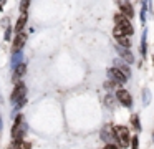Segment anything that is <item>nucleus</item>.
I'll list each match as a JSON object with an SVG mask.
<instances>
[{
  "mask_svg": "<svg viewBox=\"0 0 154 149\" xmlns=\"http://www.w3.org/2000/svg\"><path fill=\"white\" fill-rule=\"evenodd\" d=\"M114 20H116V23H118L116 28H114V36L121 38V36H126V35H131V33H133V25L129 23V20H128L126 17L116 15Z\"/></svg>",
  "mask_w": 154,
  "mask_h": 149,
  "instance_id": "1",
  "label": "nucleus"
},
{
  "mask_svg": "<svg viewBox=\"0 0 154 149\" xmlns=\"http://www.w3.org/2000/svg\"><path fill=\"white\" fill-rule=\"evenodd\" d=\"M114 136H116L119 146H123V147H128V146H129L131 136H129L128 128H124V126H116V128H114Z\"/></svg>",
  "mask_w": 154,
  "mask_h": 149,
  "instance_id": "2",
  "label": "nucleus"
},
{
  "mask_svg": "<svg viewBox=\"0 0 154 149\" xmlns=\"http://www.w3.org/2000/svg\"><path fill=\"white\" fill-rule=\"evenodd\" d=\"M25 93H27V89H25L23 83H17L14 93H12V101L17 104V108H22L25 104Z\"/></svg>",
  "mask_w": 154,
  "mask_h": 149,
  "instance_id": "3",
  "label": "nucleus"
},
{
  "mask_svg": "<svg viewBox=\"0 0 154 149\" xmlns=\"http://www.w3.org/2000/svg\"><path fill=\"white\" fill-rule=\"evenodd\" d=\"M23 132H25L23 118H22V116H17L15 124H14V128H12V138H14V141L15 142H20L22 138H23Z\"/></svg>",
  "mask_w": 154,
  "mask_h": 149,
  "instance_id": "4",
  "label": "nucleus"
},
{
  "mask_svg": "<svg viewBox=\"0 0 154 149\" xmlns=\"http://www.w3.org/2000/svg\"><path fill=\"white\" fill-rule=\"evenodd\" d=\"M108 76H109L113 81H116V83H124L126 81V78L128 76L124 75L121 70H118V68H111V70H108Z\"/></svg>",
  "mask_w": 154,
  "mask_h": 149,
  "instance_id": "5",
  "label": "nucleus"
},
{
  "mask_svg": "<svg viewBox=\"0 0 154 149\" xmlns=\"http://www.w3.org/2000/svg\"><path fill=\"white\" fill-rule=\"evenodd\" d=\"M116 98H118V101H119V103H123L124 106H128V108H129V106L133 104V99H131V95L126 91V89H118Z\"/></svg>",
  "mask_w": 154,
  "mask_h": 149,
  "instance_id": "6",
  "label": "nucleus"
},
{
  "mask_svg": "<svg viewBox=\"0 0 154 149\" xmlns=\"http://www.w3.org/2000/svg\"><path fill=\"white\" fill-rule=\"evenodd\" d=\"M101 138H103L104 141H108V142H109L113 138H116V136H114V129L111 128V126H104V128H103V131H101Z\"/></svg>",
  "mask_w": 154,
  "mask_h": 149,
  "instance_id": "7",
  "label": "nucleus"
},
{
  "mask_svg": "<svg viewBox=\"0 0 154 149\" xmlns=\"http://www.w3.org/2000/svg\"><path fill=\"white\" fill-rule=\"evenodd\" d=\"M23 43H25V35H23V33H18L17 38H15V42H14V53L20 51L22 46H23Z\"/></svg>",
  "mask_w": 154,
  "mask_h": 149,
  "instance_id": "8",
  "label": "nucleus"
},
{
  "mask_svg": "<svg viewBox=\"0 0 154 149\" xmlns=\"http://www.w3.org/2000/svg\"><path fill=\"white\" fill-rule=\"evenodd\" d=\"M119 3H121V5H119V7H121V12H123L124 15L128 17V18H131V17L134 15V12H133V7H131L128 2H123V0H119Z\"/></svg>",
  "mask_w": 154,
  "mask_h": 149,
  "instance_id": "9",
  "label": "nucleus"
},
{
  "mask_svg": "<svg viewBox=\"0 0 154 149\" xmlns=\"http://www.w3.org/2000/svg\"><path fill=\"white\" fill-rule=\"evenodd\" d=\"M116 50L119 51V55L123 56V58L126 60L128 63H133V60H134V58H133V53H131V51H128V50L124 48V46H119V45L116 46Z\"/></svg>",
  "mask_w": 154,
  "mask_h": 149,
  "instance_id": "10",
  "label": "nucleus"
},
{
  "mask_svg": "<svg viewBox=\"0 0 154 149\" xmlns=\"http://www.w3.org/2000/svg\"><path fill=\"white\" fill-rule=\"evenodd\" d=\"M25 23H27V15H22L20 18H18V22H17V26H15V30H17V33H22V30H23V26H25Z\"/></svg>",
  "mask_w": 154,
  "mask_h": 149,
  "instance_id": "11",
  "label": "nucleus"
},
{
  "mask_svg": "<svg viewBox=\"0 0 154 149\" xmlns=\"http://www.w3.org/2000/svg\"><path fill=\"white\" fill-rule=\"evenodd\" d=\"M116 66H118V70H121V71H123L126 76H129V73H131V71H129V68H128V66L124 65L123 61H121V60H116Z\"/></svg>",
  "mask_w": 154,
  "mask_h": 149,
  "instance_id": "12",
  "label": "nucleus"
},
{
  "mask_svg": "<svg viewBox=\"0 0 154 149\" xmlns=\"http://www.w3.org/2000/svg\"><path fill=\"white\" fill-rule=\"evenodd\" d=\"M131 124H133V128L136 129V131H139V129H141V124H139V118H137L136 114H133V116H131Z\"/></svg>",
  "mask_w": 154,
  "mask_h": 149,
  "instance_id": "13",
  "label": "nucleus"
},
{
  "mask_svg": "<svg viewBox=\"0 0 154 149\" xmlns=\"http://www.w3.org/2000/svg\"><path fill=\"white\" fill-rule=\"evenodd\" d=\"M25 73V65L22 63V65H18L17 68H15V73H14V78H18V76H22Z\"/></svg>",
  "mask_w": 154,
  "mask_h": 149,
  "instance_id": "14",
  "label": "nucleus"
},
{
  "mask_svg": "<svg viewBox=\"0 0 154 149\" xmlns=\"http://www.w3.org/2000/svg\"><path fill=\"white\" fill-rule=\"evenodd\" d=\"M20 60H22V53H20V51L15 53V55H14V60H12V66H14V68H17L18 63H20Z\"/></svg>",
  "mask_w": 154,
  "mask_h": 149,
  "instance_id": "15",
  "label": "nucleus"
},
{
  "mask_svg": "<svg viewBox=\"0 0 154 149\" xmlns=\"http://www.w3.org/2000/svg\"><path fill=\"white\" fill-rule=\"evenodd\" d=\"M118 40H119V45H123L124 48H128V46L131 45V42L126 38V36H121V38H118Z\"/></svg>",
  "mask_w": 154,
  "mask_h": 149,
  "instance_id": "16",
  "label": "nucleus"
},
{
  "mask_svg": "<svg viewBox=\"0 0 154 149\" xmlns=\"http://www.w3.org/2000/svg\"><path fill=\"white\" fill-rule=\"evenodd\" d=\"M28 5H30V0H22V3H20V10L22 12H27V8H28Z\"/></svg>",
  "mask_w": 154,
  "mask_h": 149,
  "instance_id": "17",
  "label": "nucleus"
},
{
  "mask_svg": "<svg viewBox=\"0 0 154 149\" xmlns=\"http://www.w3.org/2000/svg\"><path fill=\"white\" fill-rule=\"evenodd\" d=\"M143 46H141V51H143V55H146V33L143 35Z\"/></svg>",
  "mask_w": 154,
  "mask_h": 149,
  "instance_id": "18",
  "label": "nucleus"
},
{
  "mask_svg": "<svg viewBox=\"0 0 154 149\" xmlns=\"http://www.w3.org/2000/svg\"><path fill=\"white\" fill-rule=\"evenodd\" d=\"M131 144H133V149H139V141H137V138L131 139Z\"/></svg>",
  "mask_w": 154,
  "mask_h": 149,
  "instance_id": "19",
  "label": "nucleus"
},
{
  "mask_svg": "<svg viewBox=\"0 0 154 149\" xmlns=\"http://www.w3.org/2000/svg\"><path fill=\"white\" fill-rule=\"evenodd\" d=\"M106 104H109L111 108L114 106V99H113V96H106Z\"/></svg>",
  "mask_w": 154,
  "mask_h": 149,
  "instance_id": "20",
  "label": "nucleus"
},
{
  "mask_svg": "<svg viewBox=\"0 0 154 149\" xmlns=\"http://www.w3.org/2000/svg\"><path fill=\"white\" fill-rule=\"evenodd\" d=\"M10 32H12V30H10V28H7V33H5V40L10 38Z\"/></svg>",
  "mask_w": 154,
  "mask_h": 149,
  "instance_id": "21",
  "label": "nucleus"
},
{
  "mask_svg": "<svg viewBox=\"0 0 154 149\" xmlns=\"http://www.w3.org/2000/svg\"><path fill=\"white\" fill-rule=\"evenodd\" d=\"M104 149H118V147H116V146H113V144H108Z\"/></svg>",
  "mask_w": 154,
  "mask_h": 149,
  "instance_id": "22",
  "label": "nucleus"
},
{
  "mask_svg": "<svg viewBox=\"0 0 154 149\" xmlns=\"http://www.w3.org/2000/svg\"><path fill=\"white\" fill-rule=\"evenodd\" d=\"M5 2H7V0H0V10L4 8V5H5Z\"/></svg>",
  "mask_w": 154,
  "mask_h": 149,
  "instance_id": "23",
  "label": "nucleus"
},
{
  "mask_svg": "<svg viewBox=\"0 0 154 149\" xmlns=\"http://www.w3.org/2000/svg\"><path fill=\"white\" fill-rule=\"evenodd\" d=\"M152 141H154V132H152Z\"/></svg>",
  "mask_w": 154,
  "mask_h": 149,
  "instance_id": "24",
  "label": "nucleus"
}]
</instances>
